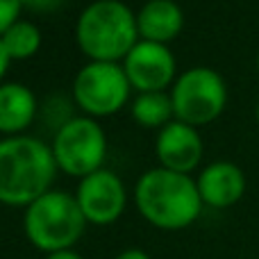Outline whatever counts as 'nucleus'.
<instances>
[{"label": "nucleus", "instance_id": "10", "mask_svg": "<svg viewBox=\"0 0 259 259\" xmlns=\"http://www.w3.org/2000/svg\"><path fill=\"white\" fill-rule=\"evenodd\" d=\"M155 155L161 168L191 175L200 166L202 155H205V146H202V137L198 127L187 125L178 118L170 121L168 125L157 132Z\"/></svg>", "mask_w": 259, "mask_h": 259}, {"label": "nucleus", "instance_id": "4", "mask_svg": "<svg viewBox=\"0 0 259 259\" xmlns=\"http://www.w3.org/2000/svg\"><path fill=\"white\" fill-rule=\"evenodd\" d=\"M87 219L75 200V193L50 189L23 211L25 239L44 255L73 250L87 230Z\"/></svg>", "mask_w": 259, "mask_h": 259}, {"label": "nucleus", "instance_id": "22", "mask_svg": "<svg viewBox=\"0 0 259 259\" xmlns=\"http://www.w3.org/2000/svg\"><path fill=\"white\" fill-rule=\"evenodd\" d=\"M257 73H259V53H257Z\"/></svg>", "mask_w": 259, "mask_h": 259}, {"label": "nucleus", "instance_id": "14", "mask_svg": "<svg viewBox=\"0 0 259 259\" xmlns=\"http://www.w3.org/2000/svg\"><path fill=\"white\" fill-rule=\"evenodd\" d=\"M134 123L148 130L166 127L170 121H175V109L170 100V91H150V94H139L130 105Z\"/></svg>", "mask_w": 259, "mask_h": 259}, {"label": "nucleus", "instance_id": "5", "mask_svg": "<svg viewBox=\"0 0 259 259\" xmlns=\"http://www.w3.org/2000/svg\"><path fill=\"white\" fill-rule=\"evenodd\" d=\"M175 118L187 125L202 127L214 123L228 105V84L209 66H193L178 75L170 87Z\"/></svg>", "mask_w": 259, "mask_h": 259}, {"label": "nucleus", "instance_id": "2", "mask_svg": "<svg viewBox=\"0 0 259 259\" xmlns=\"http://www.w3.org/2000/svg\"><path fill=\"white\" fill-rule=\"evenodd\" d=\"M134 205L146 223L157 230L178 232L193 225L202 214L196 178L168 168H150L134 184Z\"/></svg>", "mask_w": 259, "mask_h": 259}, {"label": "nucleus", "instance_id": "18", "mask_svg": "<svg viewBox=\"0 0 259 259\" xmlns=\"http://www.w3.org/2000/svg\"><path fill=\"white\" fill-rule=\"evenodd\" d=\"M114 259H150L146 250H141V248H127V250L118 252Z\"/></svg>", "mask_w": 259, "mask_h": 259}, {"label": "nucleus", "instance_id": "9", "mask_svg": "<svg viewBox=\"0 0 259 259\" xmlns=\"http://www.w3.org/2000/svg\"><path fill=\"white\" fill-rule=\"evenodd\" d=\"M130 87L139 94L150 91H170L178 80V59L166 44L141 41L127 53L121 62Z\"/></svg>", "mask_w": 259, "mask_h": 259}, {"label": "nucleus", "instance_id": "17", "mask_svg": "<svg viewBox=\"0 0 259 259\" xmlns=\"http://www.w3.org/2000/svg\"><path fill=\"white\" fill-rule=\"evenodd\" d=\"M66 3V0H21V5H23V9H32V12H36V14H53V12H57L62 5Z\"/></svg>", "mask_w": 259, "mask_h": 259}, {"label": "nucleus", "instance_id": "21", "mask_svg": "<svg viewBox=\"0 0 259 259\" xmlns=\"http://www.w3.org/2000/svg\"><path fill=\"white\" fill-rule=\"evenodd\" d=\"M255 118H257V123H259V100H257V107H255Z\"/></svg>", "mask_w": 259, "mask_h": 259}, {"label": "nucleus", "instance_id": "1", "mask_svg": "<svg viewBox=\"0 0 259 259\" xmlns=\"http://www.w3.org/2000/svg\"><path fill=\"white\" fill-rule=\"evenodd\" d=\"M50 143L30 134L0 139V205L30 207L53 189L57 178Z\"/></svg>", "mask_w": 259, "mask_h": 259}, {"label": "nucleus", "instance_id": "19", "mask_svg": "<svg viewBox=\"0 0 259 259\" xmlns=\"http://www.w3.org/2000/svg\"><path fill=\"white\" fill-rule=\"evenodd\" d=\"M9 64H12V57L7 55V50H5V46H3V41H0V84H3V77H5V73H7Z\"/></svg>", "mask_w": 259, "mask_h": 259}, {"label": "nucleus", "instance_id": "3", "mask_svg": "<svg viewBox=\"0 0 259 259\" xmlns=\"http://www.w3.org/2000/svg\"><path fill=\"white\" fill-rule=\"evenodd\" d=\"M75 44L89 62L121 64L139 44L137 12L123 0H94L75 21Z\"/></svg>", "mask_w": 259, "mask_h": 259}, {"label": "nucleus", "instance_id": "15", "mask_svg": "<svg viewBox=\"0 0 259 259\" xmlns=\"http://www.w3.org/2000/svg\"><path fill=\"white\" fill-rule=\"evenodd\" d=\"M0 41H3L7 55L12 57V62H25V59H32L41 50L44 36H41V30L32 21L21 18L0 36Z\"/></svg>", "mask_w": 259, "mask_h": 259}, {"label": "nucleus", "instance_id": "13", "mask_svg": "<svg viewBox=\"0 0 259 259\" xmlns=\"http://www.w3.org/2000/svg\"><path fill=\"white\" fill-rule=\"evenodd\" d=\"M36 96L23 82H3L0 84V134L18 137L36 118Z\"/></svg>", "mask_w": 259, "mask_h": 259}, {"label": "nucleus", "instance_id": "8", "mask_svg": "<svg viewBox=\"0 0 259 259\" xmlns=\"http://www.w3.org/2000/svg\"><path fill=\"white\" fill-rule=\"evenodd\" d=\"M75 200L89 225H112L125 214L127 189L114 170L100 168L77 182Z\"/></svg>", "mask_w": 259, "mask_h": 259}, {"label": "nucleus", "instance_id": "12", "mask_svg": "<svg viewBox=\"0 0 259 259\" xmlns=\"http://www.w3.org/2000/svg\"><path fill=\"white\" fill-rule=\"evenodd\" d=\"M137 27L141 41L168 46L184 27V12L175 0H146L137 12Z\"/></svg>", "mask_w": 259, "mask_h": 259}, {"label": "nucleus", "instance_id": "7", "mask_svg": "<svg viewBox=\"0 0 259 259\" xmlns=\"http://www.w3.org/2000/svg\"><path fill=\"white\" fill-rule=\"evenodd\" d=\"M71 94L82 116L98 121L105 116H114L125 107L132 87L121 64L89 62L77 71Z\"/></svg>", "mask_w": 259, "mask_h": 259}, {"label": "nucleus", "instance_id": "11", "mask_svg": "<svg viewBox=\"0 0 259 259\" xmlns=\"http://www.w3.org/2000/svg\"><path fill=\"white\" fill-rule=\"evenodd\" d=\"M202 205L211 209H228L246 193V173L232 161H211L196 178Z\"/></svg>", "mask_w": 259, "mask_h": 259}, {"label": "nucleus", "instance_id": "6", "mask_svg": "<svg viewBox=\"0 0 259 259\" xmlns=\"http://www.w3.org/2000/svg\"><path fill=\"white\" fill-rule=\"evenodd\" d=\"M50 148H53L57 168L71 178L82 180L105 168L103 164L107 157V134L96 118L73 116L57 127Z\"/></svg>", "mask_w": 259, "mask_h": 259}, {"label": "nucleus", "instance_id": "16", "mask_svg": "<svg viewBox=\"0 0 259 259\" xmlns=\"http://www.w3.org/2000/svg\"><path fill=\"white\" fill-rule=\"evenodd\" d=\"M21 12H23L21 0H0V36L16 21H21Z\"/></svg>", "mask_w": 259, "mask_h": 259}, {"label": "nucleus", "instance_id": "20", "mask_svg": "<svg viewBox=\"0 0 259 259\" xmlns=\"http://www.w3.org/2000/svg\"><path fill=\"white\" fill-rule=\"evenodd\" d=\"M46 259H84L80 252L75 250H62V252H53V255H46Z\"/></svg>", "mask_w": 259, "mask_h": 259}]
</instances>
